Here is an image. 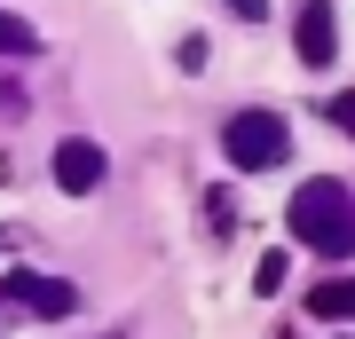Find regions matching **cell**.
<instances>
[{
    "label": "cell",
    "mask_w": 355,
    "mask_h": 339,
    "mask_svg": "<svg viewBox=\"0 0 355 339\" xmlns=\"http://www.w3.org/2000/svg\"><path fill=\"white\" fill-rule=\"evenodd\" d=\"M292 237L300 245H316L324 261H347L355 252V198L340 182H300V198H292Z\"/></svg>",
    "instance_id": "1"
},
{
    "label": "cell",
    "mask_w": 355,
    "mask_h": 339,
    "mask_svg": "<svg viewBox=\"0 0 355 339\" xmlns=\"http://www.w3.org/2000/svg\"><path fill=\"white\" fill-rule=\"evenodd\" d=\"M221 150H229V166H245V174H268V166L292 150V126L277 111H237L221 126Z\"/></svg>",
    "instance_id": "2"
},
{
    "label": "cell",
    "mask_w": 355,
    "mask_h": 339,
    "mask_svg": "<svg viewBox=\"0 0 355 339\" xmlns=\"http://www.w3.org/2000/svg\"><path fill=\"white\" fill-rule=\"evenodd\" d=\"M292 48H300L308 71H324L340 55V32H331V0H300V24H292Z\"/></svg>",
    "instance_id": "3"
},
{
    "label": "cell",
    "mask_w": 355,
    "mask_h": 339,
    "mask_svg": "<svg viewBox=\"0 0 355 339\" xmlns=\"http://www.w3.org/2000/svg\"><path fill=\"white\" fill-rule=\"evenodd\" d=\"M103 166H111V158H103V142H87V134H71L64 150H55V182H64L71 198H87V189H103Z\"/></svg>",
    "instance_id": "4"
},
{
    "label": "cell",
    "mask_w": 355,
    "mask_h": 339,
    "mask_svg": "<svg viewBox=\"0 0 355 339\" xmlns=\"http://www.w3.org/2000/svg\"><path fill=\"white\" fill-rule=\"evenodd\" d=\"M8 300H24V308H40V315H64L79 292H71V284H55V277H16V284H8Z\"/></svg>",
    "instance_id": "5"
},
{
    "label": "cell",
    "mask_w": 355,
    "mask_h": 339,
    "mask_svg": "<svg viewBox=\"0 0 355 339\" xmlns=\"http://www.w3.org/2000/svg\"><path fill=\"white\" fill-rule=\"evenodd\" d=\"M308 315H316V324H347L355 315V277H324L308 292Z\"/></svg>",
    "instance_id": "6"
},
{
    "label": "cell",
    "mask_w": 355,
    "mask_h": 339,
    "mask_svg": "<svg viewBox=\"0 0 355 339\" xmlns=\"http://www.w3.org/2000/svg\"><path fill=\"white\" fill-rule=\"evenodd\" d=\"M0 55H16V63L40 55V32L24 24V16H8V8H0Z\"/></svg>",
    "instance_id": "7"
},
{
    "label": "cell",
    "mask_w": 355,
    "mask_h": 339,
    "mask_svg": "<svg viewBox=\"0 0 355 339\" xmlns=\"http://www.w3.org/2000/svg\"><path fill=\"white\" fill-rule=\"evenodd\" d=\"M292 277V261H284V252H261V268H253V292H277Z\"/></svg>",
    "instance_id": "8"
},
{
    "label": "cell",
    "mask_w": 355,
    "mask_h": 339,
    "mask_svg": "<svg viewBox=\"0 0 355 339\" xmlns=\"http://www.w3.org/2000/svg\"><path fill=\"white\" fill-rule=\"evenodd\" d=\"M331 119H340V126H347V134H355V87H347L340 103H331Z\"/></svg>",
    "instance_id": "9"
},
{
    "label": "cell",
    "mask_w": 355,
    "mask_h": 339,
    "mask_svg": "<svg viewBox=\"0 0 355 339\" xmlns=\"http://www.w3.org/2000/svg\"><path fill=\"white\" fill-rule=\"evenodd\" d=\"M229 8H237V16H261V8H268V0H229Z\"/></svg>",
    "instance_id": "10"
}]
</instances>
